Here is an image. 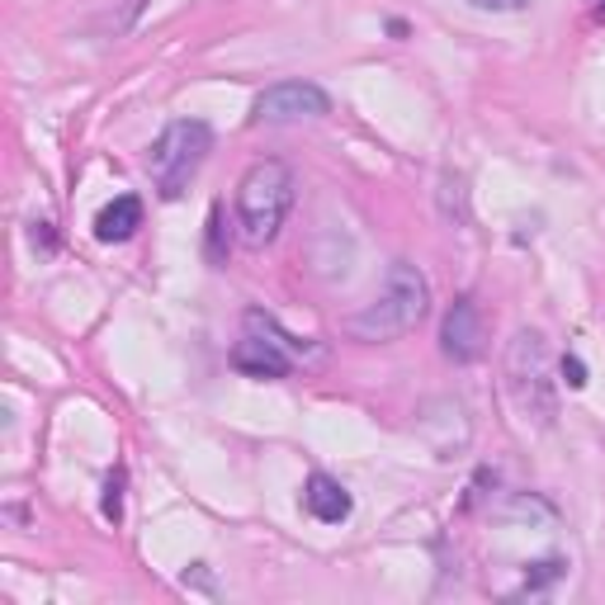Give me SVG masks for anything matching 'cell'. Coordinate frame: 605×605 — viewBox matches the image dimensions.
Masks as SVG:
<instances>
[{
	"mask_svg": "<svg viewBox=\"0 0 605 605\" xmlns=\"http://www.w3.org/2000/svg\"><path fill=\"white\" fill-rule=\"evenodd\" d=\"M426 312H431V284H426V275L411 261H393L384 284H378V294L345 317V331L355 341L384 345V341L417 331L426 322Z\"/></svg>",
	"mask_w": 605,
	"mask_h": 605,
	"instance_id": "1",
	"label": "cell"
},
{
	"mask_svg": "<svg viewBox=\"0 0 605 605\" xmlns=\"http://www.w3.org/2000/svg\"><path fill=\"white\" fill-rule=\"evenodd\" d=\"M294 199H298V175L279 156H265V162L251 166L242 175V185H237V228H242L246 246L275 242Z\"/></svg>",
	"mask_w": 605,
	"mask_h": 605,
	"instance_id": "2",
	"label": "cell"
},
{
	"mask_svg": "<svg viewBox=\"0 0 605 605\" xmlns=\"http://www.w3.org/2000/svg\"><path fill=\"white\" fill-rule=\"evenodd\" d=\"M506 393L525 421L535 426H553L559 417V388H553V370H549V341L539 331H516L506 345Z\"/></svg>",
	"mask_w": 605,
	"mask_h": 605,
	"instance_id": "3",
	"label": "cell"
},
{
	"mask_svg": "<svg viewBox=\"0 0 605 605\" xmlns=\"http://www.w3.org/2000/svg\"><path fill=\"white\" fill-rule=\"evenodd\" d=\"M209 152H213V129L204 119H175L166 123V133L152 142V152H147V170H152V185H156V195H162L166 204L170 199H180L189 180L199 175V166L209 162Z\"/></svg>",
	"mask_w": 605,
	"mask_h": 605,
	"instance_id": "4",
	"label": "cell"
},
{
	"mask_svg": "<svg viewBox=\"0 0 605 605\" xmlns=\"http://www.w3.org/2000/svg\"><path fill=\"white\" fill-rule=\"evenodd\" d=\"M322 114H331V95L317 81H275L256 95V109H251L256 123H298Z\"/></svg>",
	"mask_w": 605,
	"mask_h": 605,
	"instance_id": "5",
	"label": "cell"
},
{
	"mask_svg": "<svg viewBox=\"0 0 605 605\" xmlns=\"http://www.w3.org/2000/svg\"><path fill=\"white\" fill-rule=\"evenodd\" d=\"M440 350L450 364H477L487 350V327H483V312H477V298L473 294H459L450 302L440 322Z\"/></svg>",
	"mask_w": 605,
	"mask_h": 605,
	"instance_id": "6",
	"label": "cell"
},
{
	"mask_svg": "<svg viewBox=\"0 0 605 605\" xmlns=\"http://www.w3.org/2000/svg\"><path fill=\"white\" fill-rule=\"evenodd\" d=\"M232 370L246 374V378H265V384H275V378H289L294 350L284 341H275L270 331H261V327H246V337L232 345Z\"/></svg>",
	"mask_w": 605,
	"mask_h": 605,
	"instance_id": "7",
	"label": "cell"
},
{
	"mask_svg": "<svg viewBox=\"0 0 605 605\" xmlns=\"http://www.w3.org/2000/svg\"><path fill=\"white\" fill-rule=\"evenodd\" d=\"M302 512H308L317 525H341V520H350V512H355V497H350L331 473H312L308 483H302Z\"/></svg>",
	"mask_w": 605,
	"mask_h": 605,
	"instance_id": "8",
	"label": "cell"
},
{
	"mask_svg": "<svg viewBox=\"0 0 605 605\" xmlns=\"http://www.w3.org/2000/svg\"><path fill=\"white\" fill-rule=\"evenodd\" d=\"M142 228V199L138 195H119V199H109L100 213H95V237L109 246H119V242H129V237Z\"/></svg>",
	"mask_w": 605,
	"mask_h": 605,
	"instance_id": "9",
	"label": "cell"
},
{
	"mask_svg": "<svg viewBox=\"0 0 605 605\" xmlns=\"http://www.w3.org/2000/svg\"><path fill=\"white\" fill-rule=\"evenodd\" d=\"M228 251H232V237H228V222H222V204H213L209 232H204V256H209V265H228Z\"/></svg>",
	"mask_w": 605,
	"mask_h": 605,
	"instance_id": "10",
	"label": "cell"
},
{
	"mask_svg": "<svg viewBox=\"0 0 605 605\" xmlns=\"http://www.w3.org/2000/svg\"><path fill=\"white\" fill-rule=\"evenodd\" d=\"M568 572L563 559H544V563H530V572H525V582H520V596H535V592H544V586H553Z\"/></svg>",
	"mask_w": 605,
	"mask_h": 605,
	"instance_id": "11",
	"label": "cell"
},
{
	"mask_svg": "<svg viewBox=\"0 0 605 605\" xmlns=\"http://www.w3.org/2000/svg\"><path fill=\"white\" fill-rule=\"evenodd\" d=\"M123 483H129V473H123V464L105 477V506H100V512H105V520H114V525L123 520Z\"/></svg>",
	"mask_w": 605,
	"mask_h": 605,
	"instance_id": "12",
	"label": "cell"
},
{
	"mask_svg": "<svg viewBox=\"0 0 605 605\" xmlns=\"http://www.w3.org/2000/svg\"><path fill=\"white\" fill-rule=\"evenodd\" d=\"M559 374H563V384L568 388H586V364H582V355H563V364H559Z\"/></svg>",
	"mask_w": 605,
	"mask_h": 605,
	"instance_id": "13",
	"label": "cell"
},
{
	"mask_svg": "<svg viewBox=\"0 0 605 605\" xmlns=\"http://www.w3.org/2000/svg\"><path fill=\"white\" fill-rule=\"evenodd\" d=\"M477 10H492V14H516V10H530L535 0H473Z\"/></svg>",
	"mask_w": 605,
	"mask_h": 605,
	"instance_id": "14",
	"label": "cell"
},
{
	"mask_svg": "<svg viewBox=\"0 0 605 605\" xmlns=\"http://www.w3.org/2000/svg\"><path fill=\"white\" fill-rule=\"evenodd\" d=\"M185 586H199V592H209L213 596V582H209V572H204V563H195V568H185V578H180Z\"/></svg>",
	"mask_w": 605,
	"mask_h": 605,
	"instance_id": "15",
	"label": "cell"
},
{
	"mask_svg": "<svg viewBox=\"0 0 605 605\" xmlns=\"http://www.w3.org/2000/svg\"><path fill=\"white\" fill-rule=\"evenodd\" d=\"M34 246H43V251H53V246H57L53 222H34Z\"/></svg>",
	"mask_w": 605,
	"mask_h": 605,
	"instance_id": "16",
	"label": "cell"
},
{
	"mask_svg": "<svg viewBox=\"0 0 605 605\" xmlns=\"http://www.w3.org/2000/svg\"><path fill=\"white\" fill-rule=\"evenodd\" d=\"M596 10H601V14H605V0H596Z\"/></svg>",
	"mask_w": 605,
	"mask_h": 605,
	"instance_id": "17",
	"label": "cell"
}]
</instances>
